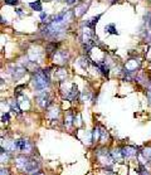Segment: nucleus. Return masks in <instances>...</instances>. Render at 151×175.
Masks as SVG:
<instances>
[{
    "mask_svg": "<svg viewBox=\"0 0 151 175\" xmlns=\"http://www.w3.org/2000/svg\"><path fill=\"white\" fill-rule=\"evenodd\" d=\"M33 83H34V88L37 91H43L47 87L49 86V77L44 71H38L34 74V78H33Z\"/></svg>",
    "mask_w": 151,
    "mask_h": 175,
    "instance_id": "obj_1",
    "label": "nucleus"
},
{
    "mask_svg": "<svg viewBox=\"0 0 151 175\" xmlns=\"http://www.w3.org/2000/svg\"><path fill=\"white\" fill-rule=\"evenodd\" d=\"M97 158H98V160H100V163L107 165V166H110V165L113 163L112 155H111V154H108V153H106L105 150L98 151V153H97Z\"/></svg>",
    "mask_w": 151,
    "mask_h": 175,
    "instance_id": "obj_2",
    "label": "nucleus"
},
{
    "mask_svg": "<svg viewBox=\"0 0 151 175\" xmlns=\"http://www.w3.org/2000/svg\"><path fill=\"white\" fill-rule=\"evenodd\" d=\"M29 163H30V159H29V158H27L25 155H20V156H18V158L15 159V164H17V166H18L19 169L24 170V171H25L27 166L29 165Z\"/></svg>",
    "mask_w": 151,
    "mask_h": 175,
    "instance_id": "obj_3",
    "label": "nucleus"
},
{
    "mask_svg": "<svg viewBox=\"0 0 151 175\" xmlns=\"http://www.w3.org/2000/svg\"><path fill=\"white\" fill-rule=\"evenodd\" d=\"M15 144H17V149L20 151H30L32 150V144L29 140H25V139L17 140Z\"/></svg>",
    "mask_w": 151,
    "mask_h": 175,
    "instance_id": "obj_4",
    "label": "nucleus"
},
{
    "mask_svg": "<svg viewBox=\"0 0 151 175\" xmlns=\"http://www.w3.org/2000/svg\"><path fill=\"white\" fill-rule=\"evenodd\" d=\"M140 159H141V164H145V163H150L151 164V148L147 149H144L141 151V155H140Z\"/></svg>",
    "mask_w": 151,
    "mask_h": 175,
    "instance_id": "obj_5",
    "label": "nucleus"
},
{
    "mask_svg": "<svg viewBox=\"0 0 151 175\" xmlns=\"http://www.w3.org/2000/svg\"><path fill=\"white\" fill-rule=\"evenodd\" d=\"M122 154H124V158H132L137 155V151L132 146H126V148L122 149Z\"/></svg>",
    "mask_w": 151,
    "mask_h": 175,
    "instance_id": "obj_6",
    "label": "nucleus"
},
{
    "mask_svg": "<svg viewBox=\"0 0 151 175\" xmlns=\"http://www.w3.org/2000/svg\"><path fill=\"white\" fill-rule=\"evenodd\" d=\"M38 103L42 106V107H48V105L50 103V101H49V96H48V93H43L42 96H39L38 97Z\"/></svg>",
    "mask_w": 151,
    "mask_h": 175,
    "instance_id": "obj_7",
    "label": "nucleus"
},
{
    "mask_svg": "<svg viewBox=\"0 0 151 175\" xmlns=\"http://www.w3.org/2000/svg\"><path fill=\"white\" fill-rule=\"evenodd\" d=\"M38 169H39V163L35 161V160H30V163L27 166L25 171H28V173H35V171H38Z\"/></svg>",
    "mask_w": 151,
    "mask_h": 175,
    "instance_id": "obj_8",
    "label": "nucleus"
},
{
    "mask_svg": "<svg viewBox=\"0 0 151 175\" xmlns=\"http://www.w3.org/2000/svg\"><path fill=\"white\" fill-rule=\"evenodd\" d=\"M102 17V14H98L97 17H93L92 19H89L88 22H86V27L88 28H91V29H94V27H96L97 24V22H98V19H100Z\"/></svg>",
    "mask_w": 151,
    "mask_h": 175,
    "instance_id": "obj_9",
    "label": "nucleus"
},
{
    "mask_svg": "<svg viewBox=\"0 0 151 175\" xmlns=\"http://www.w3.org/2000/svg\"><path fill=\"white\" fill-rule=\"evenodd\" d=\"M112 158L115 161H121L124 159V154H122V150H113L112 151Z\"/></svg>",
    "mask_w": 151,
    "mask_h": 175,
    "instance_id": "obj_10",
    "label": "nucleus"
},
{
    "mask_svg": "<svg viewBox=\"0 0 151 175\" xmlns=\"http://www.w3.org/2000/svg\"><path fill=\"white\" fill-rule=\"evenodd\" d=\"M29 6L33 9V10H37V12H42V10H43V9H42V3L39 1V0H37V1H34V3H30Z\"/></svg>",
    "mask_w": 151,
    "mask_h": 175,
    "instance_id": "obj_11",
    "label": "nucleus"
},
{
    "mask_svg": "<svg viewBox=\"0 0 151 175\" xmlns=\"http://www.w3.org/2000/svg\"><path fill=\"white\" fill-rule=\"evenodd\" d=\"M25 73V71H23V69H19V68H15L13 71V77L15 78V79H18V78H20L23 74Z\"/></svg>",
    "mask_w": 151,
    "mask_h": 175,
    "instance_id": "obj_12",
    "label": "nucleus"
},
{
    "mask_svg": "<svg viewBox=\"0 0 151 175\" xmlns=\"http://www.w3.org/2000/svg\"><path fill=\"white\" fill-rule=\"evenodd\" d=\"M105 30H107L110 34H117V30L115 28V24H108L105 27Z\"/></svg>",
    "mask_w": 151,
    "mask_h": 175,
    "instance_id": "obj_13",
    "label": "nucleus"
},
{
    "mask_svg": "<svg viewBox=\"0 0 151 175\" xmlns=\"http://www.w3.org/2000/svg\"><path fill=\"white\" fill-rule=\"evenodd\" d=\"M139 175H150V173L147 171V169L145 168L144 164H140V166H139Z\"/></svg>",
    "mask_w": 151,
    "mask_h": 175,
    "instance_id": "obj_14",
    "label": "nucleus"
},
{
    "mask_svg": "<svg viewBox=\"0 0 151 175\" xmlns=\"http://www.w3.org/2000/svg\"><path fill=\"white\" fill-rule=\"evenodd\" d=\"M0 155H1V163H6L8 159H9V155L6 154V150H4V148H1V153H0Z\"/></svg>",
    "mask_w": 151,
    "mask_h": 175,
    "instance_id": "obj_15",
    "label": "nucleus"
},
{
    "mask_svg": "<svg viewBox=\"0 0 151 175\" xmlns=\"http://www.w3.org/2000/svg\"><path fill=\"white\" fill-rule=\"evenodd\" d=\"M100 136H101V131L98 130V129H94L93 130V134H92V138L94 141H97L98 139H100Z\"/></svg>",
    "mask_w": 151,
    "mask_h": 175,
    "instance_id": "obj_16",
    "label": "nucleus"
},
{
    "mask_svg": "<svg viewBox=\"0 0 151 175\" xmlns=\"http://www.w3.org/2000/svg\"><path fill=\"white\" fill-rule=\"evenodd\" d=\"M1 120H3V122H8L9 121V113H4L1 116Z\"/></svg>",
    "mask_w": 151,
    "mask_h": 175,
    "instance_id": "obj_17",
    "label": "nucleus"
},
{
    "mask_svg": "<svg viewBox=\"0 0 151 175\" xmlns=\"http://www.w3.org/2000/svg\"><path fill=\"white\" fill-rule=\"evenodd\" d=\"M1 175H9L8 170H6V169H1Z\"/></svg>",
    "mask_w": 151,
    "mask_h": 175,
    "instance_id": "obj_18",
    "label": "nucleus"
},
{
    "mask_svg": "<svg viewBox=\"0 0 151 175\" xmlns=\"http://www.w3.org/2000/svg\"><path fill=\"white\" fill-rule=\"evenodd\" d=\"M40 18H42V20H43V22H45V20H44V19L47 18V14H44V13H42V14H40Z\"/></svg>",
    "mask_w": 151,
    "mask_h": 175,
    "instance_id": "obj_19",
    "label": "nucleus"
},
{
    "mask_svg": "<svg viewBox=\"0 0 151 175\" xmlns=\"http://www.w3.org/2000/svg\"><path fill=\"white\" fill-rule=\"evenodd\" d=\"M65 3H67V4H69V5H70V4L76 3V0H65Z\"/></svg>",
    "mask_w": 151,
    "mask_h": 175,
    "instance_id": "obj_20",
    "label": "nucleus"
},
{
    "mask_svg": "<svg viewBox=\"0 0 151 175\" xmlns=\"http://www.w3.org/2000/svg\"><path fill=\"white\" fill-rule=\"evenodd\" d=\"M147 96H149V100H150V102H151V89L149 91V93H147Z\"/></svg>",
    "mask_w": 151,
    "mask_h": 175,
    "instance_id": "obj_21",
    "label": "nucleus"
}]
</instances>
